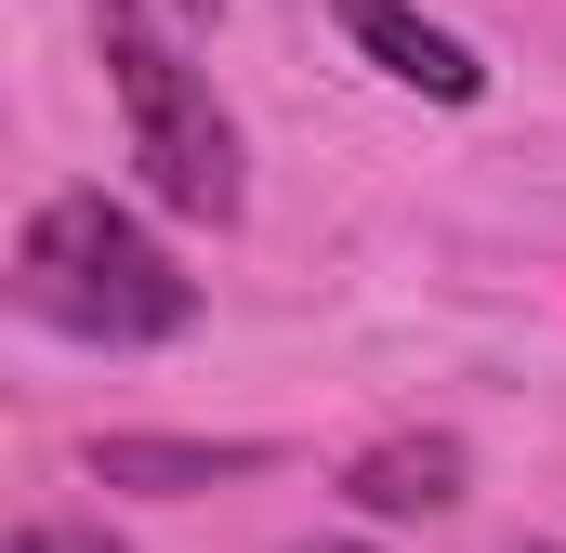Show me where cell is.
<instances>
[{
	"mask_svg": "<svg viewBox=\"0 0 566 553\" xmlns=\"http://www.w3.org/2000/svg\"><path fill=\"white\" fill-rule=\"evenodd\" d=\"M13 303H27L40 330H66V343H106V356H119V343H171V330L198 316V276L171 264L106 185H66V198H40L27 238H13Z\"/></svg>",
	"mask_w": 566,
	"mask_h": 553,
	"instance_id": "cell-1",
	"label": "cell"
},
{
	"mask_svg": "<svg viewBox=\"0 0 566 553\" xmlns=\"http://www.w3.org/2000/svg\"><path fill=\"white\" fill-rule=\"evenodd\" d=\"M93 40H106V80H119V119H133V171L158 211H185V225H238V119L211 106V80L145 27V0H106L93 13Z\"/></svg>",
	"mask_w": 566,
	"mask_h": 553,
	"instance_id": "cell-2",
	"label": "cell"
},
{
	"mask_svg": "<svg viewBox=\"0 0 566 553\" xmlns=\"http://www.w3.org/2000/svg\"><path fill=\"white\" fill-rule=\"evenodd\" d=\"M343 40H356L382 80L434 93V106H474V93H488L474 40H461V27H434V13H409V0H343Z\"/></svg>",
	"mask_w": 566,
	"mask_h": 553,
	"instance_id": "cell-3",
	"label": "cell"
},
{
	"mask_svg": "<svg viewBox=\"0 0 566 553\" xmlns=\"http://www.w3.org/2000/svg\"><path fill=\"white\" fill-rule=\"evenodd\" d=\"M277 448L264 435H93V474L106 488H145V501H198L224 474H264Z\"/></svg>",
	"mask_w": 566,
	"mask_h": 553,
	"instance_id": "cell-4",
	"label": "cell"
},
{
	"mask_svg": "<svg viewBox=\"0 0 566 553\" xmlns=\"http://www.w3.org/2000/svg\"><path fill=\"white\" fill-rule=\"evenodd\" d=\"M461 435H382V448H356L343 461V501L356 514H382V528H434L448 501H461Z\"/></svg>",
	"mask_w": 566,
	"mask_h": 553,
	"instance_id": "cell-5",
	"label": "cell"
},
{
	"mask_svg": "<svg viewBox=\"0 0 566 553\" xmlns=\"http://www.w3.org/2000/svg\"><path fill=\"white\" fill-rule=\"evenodd\" d=\"M0 553H119V541H106V528H13Z\"/></svg>",
	"mask_w": 566,
	"mask_h": 553,
	"instance_id": "cell-6",
	"label": "cell"
},
{
	"mask_svg": "<svg viewBox=\"0 0 566 553\" xmlns=\"http://www.w3.org/2000/svg\"><path fill=\"white\" fill-rule=\"evenodd\" d=\"M303 553H369V541H303Z\"/></svg>",
	"mask_w": 566,
	"mask_h": 553,
	"instance_id": "cell-7",
	"label": "cell"
},
{
	"mask_svg": "<svg viewBox=\"0 0 566 553\" xmlns=\"http://www.w3.org/2000/svg\"><path fill=\"white\" fill-rule=\"evenodd\" d=\"M527 553H541V541H527Z\"/></svg>",
	"mask_w": 566,
	"mask_h": 553,
	"instance_id": "cell-8",
	"label": "cell"
}]
</instances>
